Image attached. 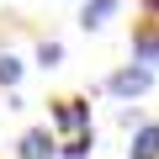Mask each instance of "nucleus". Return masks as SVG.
Returning <instances> with one entry per match:
<instances>
[{
	"label": "nucleus",
	"instance_id": "obj_9",
	"mask_svg": "<svg viewBox=\"0 0 159 159\" xmlns=\"http://www.w3.org/2000/svg\"><path fill=\"white\" fill-rule=\"evenodd\" d=\"M58 58H64V43H37V64L43 69H58Z\"/></svg>",
	"mask_w": 159,
	"mask_h": 159
},
{
	"label": "nucleus",
	"instance_id": "obj_7",
	"mask_svg": "<svg viewBox=\"0 0 159 159\" xmlns=\"http://www.w3.org/2000/svg\"><path fill=\"white\" fill-rule=\"evenodd\" d=\"M16 85H21V58L0 53V90H16Z\"/></svg>",
	"mask_w": 159,
	"mask_h": 159
},
{
	"label": "nucleus",
	"instance_id": "obj_10",
	"mask_svg": "<svg viewBox=\"0 0 159 159\" xmlns=\"http://www.w3.org/2000/svg\"><path fill=\"white\" fill-rule=\"evenodd\" d=\"M148 11H159V0H148Z\"/></svg>",
	"mask_w": 159,
	"mask_h": 159
},
{
	"label": "nucleus",
	"instance_id": "obj_6",
	"mask_svg": "<svg viewBox=\"0 0 159 159\" xmlns=\"http://www.w3.org/2000/svg\"><path fill=\"white\" fill-rule=\"evenodd\" d=\"M117 11V0H90V6H85V16H80V27H85V32H96V27H106V16Z\"/></svg>",
	"mask_w": 159,
	"mask_h": 159
},
{
	"label": "nucleus",
	"instance_id": "obj_4",
	"mask_svg": "<svg viewBox=\"0 0 159 159\" xmlns=\"http://www.w3.org/2000/svg\"><path fill=\"white\" fill-rule=\"evenodd\" d=\"M127 159H159V122H138V127H133Z\"/></svg>",
	"mask_w": 159,
	"mask_h": 159
},
{
	"label": "nucleus",
	"instance_id": "obj_8",
	"mask_svg": "<svg viewBox=\"0 0 159 159\" xmlns=\"http://www.w3.org/2000/svg\"><path fill=\"white\" fill-rule=\"evenodd\" d=\"M133 53H138V64H159V32L138 37V43H133Z\"/></svg>",
	"mask_w": 159,
	"mask_h": 159
},
{
	"label": "nucleus",
	"instance_id": "obj_3",
	"mask_svg": "<svg viewBox=\"0 0 159 159\" xmlns=\"http://www.w3.org/2000/svg\"><path fill=\"white\" fill-rule=\"evenodd\" d=\"M53 154H58V138H53L48 127L21 133V143H16V159H53Z\"/></svg>",
	"mask_w": 159,
	"mask_h": 159
},
{
	"label": "nucleus",
	"instance_id": "obj_2",
	"mask_svg": "<svg viewBox=\"0 0 159 159\" xmlns=\"http://www.w3.org/2000/svg\"><path fill=\"white\" fill-rule=\"evenodd\" d=\"M53 127L58 133H85L90 127V106L85 101H53Z\"/></svg>",
	"mask_w": 159,
	"mask_h": 159
},
{
	"label": "nucleus",
	"instance_id": "obj_1",
	"mask_svg": "<svg viewBox=\"0 0 159 159\" xmlns=\"http://www.w3.org/2000/svg\"><path fill=\"white\" fill-rule=\"evenodd\" d=\"M148 85H154L148 64H122V69L106 80V90H111V96H122V101H138V96H148Z\"/></svg>",
	"mask_w": 159,
	"mask_h": 159
},
{
	"label": "nucleus",
	"instance_id": "obj_5",
	"mask_svg": "<svg viewBox=\"0 0 159 159\" xmlns=\"http://www.w3.org/2000/svg\"><path fill=\"white\" fill-rule=\"evenodd\" d=\"M90 148H96V133H90V127H85V133H69V138L58 143L64 159H90Z\"/></svg>",
	"mask_w": 159,
	"mask_h": 159
}]
</instances>
